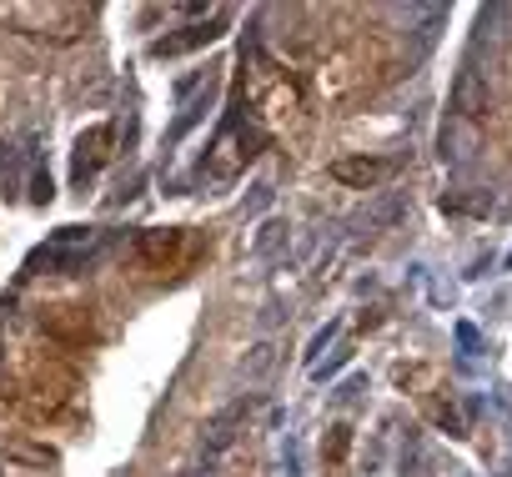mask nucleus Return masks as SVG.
I'll return each mask as SVG.
<instances>
[{
	"instance_id": "nucleus-1",
	"label": "nucleus",
	"mask_w": 512,
	"mask_h": 477,
	"mask_svg": "<svg viewBox=\"0 0 512 477\" xmlns=\"http://www.w3.org/2000/svg\"><path fill=\"white\" fill-rule=\"evenodd\" d=\"M251 106H256V116H262L272 131H287V126H297V121H302V111H307V101H302V86H297L287 71H277V66H262V71H256Z\"/></svg>"
},
{
	"instance_id": "nucleus-2",
	"label": "nucleus",
	"mask_w": 512,
	"mask_h": 477,
	"mask_svg": "<svg viewBox=\"0 0 512 477\" xmlns=\"http://www.w3.org/2000/svg\"><path fill=\"white\" fill-rule=\"evenodd\" d=\"M367 86H372V61H367L362 46L332 51V56L317 66V91H322L327 101H357Z\"/></svg>"
},
{
	"instance_id": "nucleus-3",
	"label": "nucleus",
	"mask_w": 512,
	"mask_h": 477,
	"mask_svg": "<svg viewBox=\"0 0 512 477\" xmlns=\"http://www.w3.org/2000/svg\"><path fill=\"white\" fill-rule=\"evenodd\" d=\"M41 327H46V337H56L66 347L96 342V312L86 302H51V307H41Z\"/></svg>"
},
{
	"instance_id": "nucleus-4",
	"label": "nucleus",
	"mask_w": 512,
	"mask_h": 477,
	"mask_svg": "<svg viewBox=\"0 0 512 477\" xmlns=\"http://www.w3.org/2000/svg\"><path fill=\"white\" fill-rule=\"evenodd\" d=\"M96 242V231L91 226H61L51 236V247H41L31 257V272H76L86 262V247Z\"/></svg>"
},
{
	"instance_id": "nucleus-5",
	"label": "nucleus",
	"mask_w": 512,
	"mask_h": 477,
	"mask_svg": "<svg viewBox=\"0 0 512 477\" xmlns=\"http://www.w3.org/2000/svg\"><path fill=\"white\" fill-rule=\"evenodd\" d=\"M186 247H191L186 226H151V231H141V236H136V257H141L146 267H156V272L181 267Z\"/></svg>"
},
{
	"instance_id": "nucleus-6",
	"label": "nucleus",
	"mask_w": 512,
	"mask_h": 477,
	"mask_svg": "<svg viewBox=\"0 0 512 477\" xmlns=\"http://www.w3.org/2000/svg\"><path fill=\"white\" fill-rule=\"evenodd\" d=\"M111 136H116V126H91V131L76 141V166H71V171H76V181H81V186L106 166V156H111V151H106V146H111Z\"/></svg>"
},
{
	"instance_id": "nucleus-7",
	"label": "nucleus",
	"mask_w": 512,
	"mask_h": 477,
	"mask_svg": "<svg viewBox=\"0 0 512 477\" xmlns=\"http://www.w3.org/2000/svg\"><path fill=\"white\" fill-rule=\"evenodd\" d=\"M31 392H36V407L56 412V407L76 392V372H71V367H46V372L31 377Z\"/></svg>"
},
{
	"instance_id": "nucleus-8",
	"label": "nucleus",
	"mask_w": 512,
	"mask_h": 477,
	"mask_svg": "<svg viewBox=\"0 0 512 477\" xmlns=\"http://www.w3.org/2000/svg\"><path fill=\"white\" fill-rule=\"evenodd\" d=\"M332 176H337L342 186H357V191H367V186H377V181H387V176H392V161L357 156V161H337V166H332Z\"/></svg>"
},
{
	"instance_id": "nucleus-9",
	"label": "nucleus",
	"mask_w": 512,
	"mask_h": 477,
	"mask_svg": "<svg viewBox=\"0 0 512 477\" xmlns=\"http://www.w3.org/2000/svg\"><path fill=\"white\" fill-rule=\"evenodd\" d=\"M211 36H216L211 26H191L186 36H166V41H156L151 51H156V56H176V51H191V46H201V41H211Z\"/></svg>"
},
{
	"instance_id": "nucleus-10",
	"label": "nucleus",
	"mask_w": 512,
	"mask_h": 477,
	"mask_svg": "<svg viewBox=\"0 0 512 477\" xmlns=\"http://www.w3.org/2000/svg\"><path fill=\"white\" fill-rule=\"evenodd\" d=\"M347 447H352V427H347V422H337V427H332V437L322 442V457L337 467V462L347 457Z\"/></svg>"
},
{
	"instance_id": "nucleus-11",
	"label": "nucleus",
	"mask_w": 512,
	"mask_h": 477,
	"mask_svg": "<svg viewBox=\"0 0 512 477\" xmlns=\"http://www.w3.org/2000/svg\"><path fill=\"white\" fill-rule=\"evenodd\" d=\"M31 201H36V206L51 201V176H46V171H36V191H31Z\"/></svg>"
}]
</instances>
